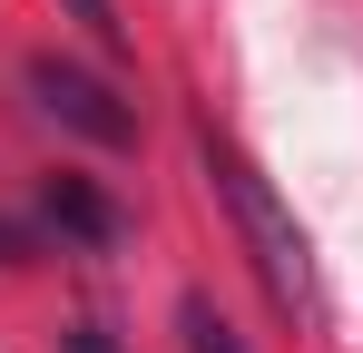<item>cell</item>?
Segmentation results:
<instances>
[{
    "label": "cell",
    "mask_w": 363,
    "mask_h": 353,
    "mask_svg": "<svg viewBox=\"0 0 363 353\" xmlns=\"http://www.w3.org/2000/svg\"><path fill=\"white\" fill-rule=\"evenodd\" d=\"M196 167H206V186H216V206H226V226H236L245 265L265 275V294L285 304V324L295 334H324V265H314V235L295 226V206L265 186V167L245 157L236 138L216 128V118H196Z\"/></svg>",
    "instance_id": "cell-1"
},
{
    "label": "cell",
    "mask_w": 363,
    "mask_h": 353,
    "mask_svg": "<svg viewBox=\"0 0 363 353\" xmlns=\"http://www.w3.org/2000/svg\"><path fill=\"white\" fill-rule=\"evenodd\" d=\"M30 99H40V118L50 128H69L79 147H138V108L118 99V79H99V69H79V59H60V50H30Z\"/></svg>",
    "instance_id": "cell-2"
},
{
    "label": "cell",
    "mask_w": 363,
    "mask_h": 353,
    "mask_svg": "<svg viewBox=\"0 0 363 353\" xmlns=\"http://www.w3.org/2000/svg\"><path fill=\"white\" fill-rule=\"evenodd\" d=\"M30 226L50 235L60 255H118L128 245V206L99 186V176L60 167V176H40V216H30Z\"/></svg>",
    "instance_id": "cell-3"
},
{
    "label": "cell",
    "mask_w": 363,
    "mask_h": 353,
    "mask_svg": "<svg viewBox=\"0 0 363 353\" xmlns=\"http://www.w3.org/2000/svg\"><path fill=\"white\" fill-rule=\"evenodd\" d=\"M177 344H186V353H245V334L216 314V294L186 285V294H177Z\"/></svg>",
    "instance_id": "cell-4"
},
{
    "label": "cell",
    "mask_w": 363,
    "mask_h": 353,
    "mask_svg": "<svg viewBox=\"0 0 363 353\" xmlns=\"http://www.w3.org/2000/svg\"><path fill=\"white\" fill-rule=\"evenodd\" d=\"M60 20L89 40V50H108V59H128V20H118V0H60Z\"/></svg>",
    "instance_id": "cell-5"
},
{
    "label": "cell",
    "mask_w": 363,
    "mask_h": 353,
    "mask_svg": "<svg viewBox=\"0 0 363 353\" xmlns=\"http://www.w3.org/2000/svg\"><path fill=\"white\" fill-rule=\"evenodd\" d=\"M40 255H50V235L30 216H0V265H40Z\"/></svg>",
    "instance_id": "cell-6"
},
{
    "label": "cell",
    "mask_w": 363,
    "mask_h": 353,
    "mask_svg": "<svg viewBox=\"0 0 363 353\" xmlns=\"http://www.w3.org/2000/svg\"><path fill=\"white\" fill-rule=\"evenodd\" d=\"M60 353H128V344L99 324V314H79V324H60Z\"/></svg>",
    "instance_id": "cell-7"
}]
</instances>
